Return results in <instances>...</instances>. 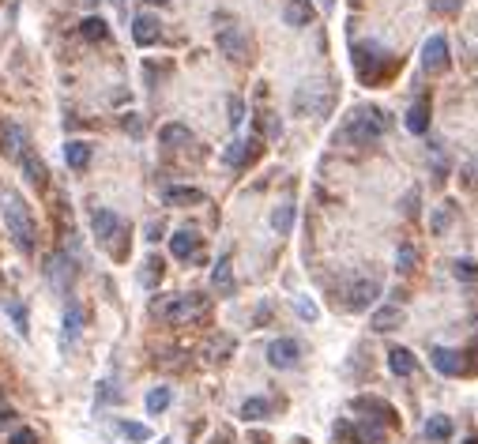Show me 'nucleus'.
I'll list each match as a JSON object with an SVG mask.
<instances>
[{"label": "nucleus", "mask_w": 478, "mask_h": 444, "mask_svg": "<svg viewBox=\"0 0 478 444\" xmlns=\"http://www.w3.org/2000/svg\"><path fill=\"white\" fill-rule=\"evenodd\" d=\"M0 219H4L8 234H12V241L23 248V256H34L38 248V226H34V215L27 211V203L15 196L12 189L0 192Z\"/></svg>", "instance_id": "f257e3e1"}, {"label": "nucleus", "mask_w": 478, "mask_h": 444, "mask_svg": "<svg viewBox=\"0 0 478 444\" xmlns=\"http://www.w3.org/2000/svg\"><path fill=\"white\" fill-rule=\"evenodd\" d=\"M388 128H392L388 110H380V106H362V110H354L346 117V125L335 132V144H373Z\"/></svg>", "instance_id": "f03ea898"}, {"label": "nucleus", "mask_w": 478, "mask_h": 444, "mask_svg": "<svg viewBox=\"0 0 478 444\" xmlns=\"http://www.w3.org/2000/svg\"><path fill=\"white\" fill-rule=\"evenodd\" d=\"M203 294H173V298H166V301H158L155 305V312L162 320H170V324H184V320H192V317H200L203 312Z\"/></svg>", "instance_id": "7ed1b4c3"}, {"label": "nucleus", "mask_w": 478, "mask_h": 444, "mask_svg": "<svg viewBox=\"0 0 478 444\" xmlns=\"http://www.w3.org/2000/svg\"><path fill=\"white\" fill-rule=\"evenodd\" d=\"M332 87H324V83H301L298 91H294V113L301 117H309V113H328V106H332Z\"/></svg>", "instance_id": "20e7f679"}, {"label": "nucleus", "mask_w": 478, "mask_h": 444, "mask_svg": "<svg viewBox=\"0 0 478 444\" xmlns=\"http://www.w3.org/2000/svg\"><path fill=\"white\" fill-rule=\"evenodd\" d=\"M298 362H301V343L298 339L282 335V339L268 343V365H271V369H294Z\"/></svg>", "instance_id": "39448f33"}, {"label": "nucleus", "mask_w": 478, "mask_h": 444, "mask_svg": "<svg viewBox=\"0 0 478 444\" xmlns=\"http://www.w3.org/2000/svg\"><path fill=\"white\" fill-rule=\"evenodd\" d=\"M384 61V49L377 46V42H362V46H354V68L362 80H377V64Z\"/></svg>", "instance_id": "423d86ee"}, {"label": "nucleus", "mask_w": 478, "mask_h": 444, "mask_svg": "<svg viewBox=\"0 0 478 444\" xmlns=\"http://www.w3.org/2000/svg\"><path fill=\"white\" fill-rule=\"evenodd\" d=\"M91 230L99 237V245H113V237L121 234V219L110 208H94L91 211Z\"/></svg>", "instance_id": "0eeeda50"}, {"label": "nucleus", "mask_w": 478, "mask_h": 444, "mask_svg": "<svg viewBox=\"0 0 478 444\" xmlns=\"http://www.w3.org/2000/svg\"><path fill=\"white\" fill-rule=\"evenodd\" d=\"M422 68H426L429 75L448 72V42H444V38H429L426 46H422Z\"/></svg>", "instance_id": "6e6552de"}, {"label": "nucleus", "mask_w": 478, "mask_h": 444, "mask_svg": "<svg viewBox=\"0 0 478 444\" xmlns=\"http://www.w3.org/2000/svg\"><path fill=\"white\" fill-rule=\"evenodd\" d=\"M377 298H380V283H377V279H358V283L351 286V298H346V309L362 312V309L373 305Z\"/></svg>", "instance_id": "1a4fd4ad"}, {"label": "nucleus", "mask_w": 478, "mask_h": 444, "mask_svg": "<svg viewBox=\"0 0 478 444\" xmlns=\"http://www.w3.org/2000/svg\"><path fill=\"white\" fill-rule=\"evenodd\" d=\"M429 362H433V369H437V373H444V376H463V373H467V365H463V354L448 350V346H433Z\"/></svg>", "instance_id": "9d476101"}, {"label": "nucleus", "mask_w": 478, "mask_h": 444, "mask_svg": "<svg viewBox=\"0 0 478 444\" xmlns=\"http://www.w3.org/2000/svg\"><path fill=\"white\" fill-rule=\"evenodd\" d=\"M83 331V305H75V301H68L64 305V317H61V343H64V350L75 343V335Z\"/></svg>", "instance_id": "9b49d317"}, {"label": "nucleus", "mask_w": 478, "mask_h": 444, "mask_svg": "<svg viewBox=\"0 0 478 444\" xmlns=\"http://www.w3.org/2000/svg\"><path fill=\"white\" fill-rule=\"evenodd\" d=\"M158 34H162V27H158L155 15L139 12V15L132 19V38H136V46H155Z\"/></svg>", "instance_id": "f8f14e48"}, {"label": "nucleus", "mask_w": 478, "mask_h": 444, "mask_svg": "<svg viewBox=\"0 0 478 444\" xmlns=\"http://www.w3.org/2000/svg\"><path fill=\"white\" fill-rule=\"evenodd\" d=\"M354 410H373V418H380L384 426H396V410H392V403H384V399H377V395H358L354 403H351Z\"/></svg>", "instance_id": "ddd939ff"}, {"label": "nucleus", "mask_w": 478, "mask_h": 444, "mask_svg": "<svg viewBox=\"0 0 478 444\" xmlns=\"http://www.w3.org/2000/svg\"><path fill=\"white\" fill-rule=\"evenodd\" d=\"M219 49H222L230 61H241L245 53H249V42H245V34H241L237 27H226V30H219Z\"/></svg>", "instance_id": "4468645a"}, {"label": "nucleus", "mask_w": 478, "mask_h": 444, "mask_svg": "<svg viewBox=\"0 0 478 444\" xmlns=\"http://www.w3.org/2000/svg\"><path fill=\"white\" fill-rule=\"evenodd\" d=\"M0 139H4V144H0V147H4V155H12V158H19L27 151V132L19 125H12V121L0 125Z\"/></svg>", "instance_id": "2eb2a0df"}, {"label": "nucleus", "mask_w": 478, "mask_h": 444, "mask_svg": "<svg viewBox=\"0 0 478 444\" xmlns=\"http://www.w3.org/2000/svg\"><path fill=\"white\" fill-rule=\"evenodd\" d=\"M211 286H215V294H222V298L234 294V264H230V256H219V264H215V272H211Z\"/></svg>", "instance_id": "dca6fc26"}, {"label": "nucleus", "mask_w": 478, "mask_h": 444, "mask_svg": "<svg viewBox=\"0 0 478 444\" xmlns=\"http://www.w3.org/2000/svg\"><path fill=\"white\" fill-rule=\"evenodd\" d=\"M282 19L290 27H309L313 23V4L309 0H282Z\"/></svg>", "instance_id": "f3484780"}, {"label": "nucleus", "mask_w": 478, "mask_h": 444, "mask_svg": "<svg viewBox=\"0 0 478 444\" xmlns=\"http://www.w3.org/2000/svg\"><path fill=\"white\" fill-rule=\"evenodd\" d=\"M388 369H392L396 376H415L418 362H415V354H410L407 346H392V350H388Z\"/></svg>", "instance_id": "a211bd4d"}, {"label": "nucleus", "mask_w": 478, "mask_h": 444, "mask_svg": "<svg viewBox=\"0 0 478 444\" xmlns=\"http://www.w3.org/2000/svg\"><path fill=\"white\" fill-rule=\"evenodd\" d=\"M196 248H200V234L196 230H177V234L170 237V253L177 256V260H189Z\"/></svg>", "instance_id": "6ab92c4d"}, {"label": "nucleus", "mask_w": 478, "mask_h": 444, "mask_svg": "<svg viewBox=\"0 0 478 444\" xmlns=\"http://www.w3.org/2000/svg\"><path fill=\"white\" fill-rule=\"evenodd\" d=\"M19 166H23V173H27V181L34 189H46V166H42V158L34 155V151H23V155H19Z\"/></svg>", "instance_id": "aec40b11"}, {"label": "nucleus", "mask_w": 478, "mask_h": 444, "mask_svg": "<svg viewBox=\"0 0 478 444\" xmlns=\"http://www.w3.org/2000/svg\"><path fill=\"white\" fill-rule=\"evenodd\" d=\"M72 275H75V264H72V260L64 256V253H57V256L49 260V283H57V290L68 286Z\"/></svg>", "instance_id": "412c9836"}, {"label": "nucleus", "mask_w": 478, "mask_h": 444, "mask_svg": "<svg viewBox=\"0 0 478 444\" xmlns=\"http://www.w3.org/2000/svg\"><path fill=\"white\" fill-rule=\"evenodd\" d=\"M91 155H94V147L83 144V139H68V144H64V162H68L72 170H83L87 162H91Z\"/></svg>", "instance_id": "4be33fe9"}, {"label": "nucleus", "mask_w": 478, "mask_h": 444, "mask_svg": "<svg viewBox=\"0 0 478 444\" xmlns=\"http://www.w3.org/2000/svg\"><path fill=\"white\" fill-rule=\"evenodd\" d=\"M369 324H373L377 331H392V328L403 324V309H399V305H384V309H377L373 317H369Z\"/></svg>", "instance_id": "5701e85b"}, {"label": "nucleus", "mask_w": 478, "mask_h": 444, "mask_svg": "<svg viewBox=\"0 0 478 444\" xmlns=\"http://www.w3.org/2000/svg\"><path fill=\"white\" fill-rule=\"evenodd\" d=\"M407 128H410V132H415V136L429 132V102H426V99H422V102H415V106H410V110H407Z\"/></svg>", "instance_id": "b1692460"}, {"label": "nucleus", "mask_w": 478, "mask_h": 444, "mask_svg": "<svg viewBox=\"0 0 478 444\" xmlns=\"http://www.w3.org/2000/svg\"><path fill=\"white\" fill-rule=\"evenodd\" d=\"M166 203L192 208V203H203V192L200 189H189V185H173V189H166Z\"/></svg>", "instance_id": "393cba45"}, {"label": "nucleus", "mask_w": 478, "mask_h": 444, "mask_svg": "<svg viewBox=\"0 0 478 444\" xmlns=\"http://www.w3.org/2000/svg\"><path fill=\"white\" fill-rule=\"evenodd\" d=\"M117 429H121V437L132 440V444H147L151 437H155V433H151V426H144V421H128V418L117 421Z\"/></svg>", "instance_id": "a878e982"}, {"label": "nucleus", "mask_w": 478, "mask_h": 444, "mask_svg": "<svg viewBox=\"0 0 478 444\" xmlns=\"http://www.w3.org/2000/svg\"><path fill=\"white\" fill-rule=\"evenodd\" d=\"M253 155H256V151L249 147V139H234V144L222 151V162H226V166H245Z\"/></svg>", "instance_id": "bb28decb"}, {"label": "nucleus", "mask_w": 478, "mask_h": 444, "mask_svg": "<svg viewBox=\"0 0 478 444\" xmlns=\"http://www.w3.org/2000/svg\"><path fill=\"white\" fill-rule=\"evenodd\" d=\"M80 34L87 42H106V38H110V27H106L102 15H87L83 23H80Z\"/></svg>", "instance_id": "cd10ccee"}, {"label": "nucleus", "mask_w": 478, "mask_h": 444, "mask_svg": "<svg viewBox=\"0 0 478 444\" xmlns=\"http://www.w3.org/2000/svg\"><path fill=\"white\" fill-rule=\"evenodd\" d=\"M173 403V392L166 384H158V388H151L147 392V399H144V407H147V414H162V410H166Z\"/></svg>", "instance_id": "c85d7f7f"}, {"label": "nucleus", "mask_w": 478, "mask_h": 444, "mask_svg": "<svg viewBox=\"0 0 478 444\" xmlns=\"http://www.w3.org/2000/svg\"><path fill=\"white\" fill-rule=\"evenodd\" d=\"M354 433H358V444H384L388 437H384V426H380V421H358L354 426Z\"/></svg>", "instance_id": "c756f323"}, {"label": "nucleus", "mask_w": 478, "mask_h": 444, "mask_svg": "<svg viewBox=\"0 0 478 444\" xmlns=\"http://www.w3.org/2000/svg\"><path fill=\"white\" fill-rule=\"evenodd\" d=\"M271 230H275V234H290V230H294V203H279V208L271 211Z\"/></svg>", "instance_id": "7c9ffc66"}, {"label": "nucleus", "mask_w": 478, "mask_h": 444, "mask_svg": "<svg viewBox=\"0 0 478 444\" xmlns=\"http://www.w3.org/2000/svg\"><path fill=\"white\" fill-rule=\"evenodd\" d=\"M241 418L245 421H264V418H271V403H268V399H260V395L245 399V403H241Z\"/></svg>", "instance_id": "2f4dec72"}, {"label": "nucleus", "mask_w": 478, "mask_h": 444, "mask_svg": "<svg viewBox=\"0 0 478 444\" xmlns=\"http://www.w3.org/2000/svg\"><path fill=\"white\" fill-rule=\"evenodd\" d=\"M426 440H448L452 437V418H444V414H433L429 421H426Z\"/></svg>", "instance_id": "473e14b6"}, {"label": "nucleus", "mask_w": 478, "mask_h": 444, "mask_svg": "<svg viewBox=\"0 0 478 444\" xmlns=\"http://www.w3.org/2000/svg\"><path fill=\"white\" fill-rule=\"evenodd\" d=\"M158 139H162L166 147H181V144H192V132H189L184 125H162Z\"/></svg>", "instance_id": "72a5a7b5"}, {"label": "nucleus", "mask_w": 478, "mask_h": 444, "mask_svg": "<svg viewBox=\"0 0 478 444\" xmlns=\"http://www.w3.org/2000/svg\"><path fill=\"white\" fill-rule=\"evenodd\" d=\"M452 215H455V203H441V208L433 211V219H429V230L444 234V230H448V222H452Z\"/></svg>", "instance_id": "f704fd0d"}, {"label": "nucleus", "mask_w": 478, "mask_h": 444, "mask_svg": "<svg viewBox=\"0 0 478 444\" xmlns=\"http://www.w3.org/2000/svg\"><path fill=\"white\" fill-rule=\"evenodd\" d=\"M144 264H147V272H139V283H144V286H155L158 279H162V260H158V256H147Z\"/></svg>", "instance_id": "c9c22d12"}, {"label": "nucleus", "mask_w": 478, "mask_h": 444, "mask_svg": "<svg viewBox=\"0 0 478 444\" xmlns=\"http://www.w3.org/2000/svg\"><path fill=\"white\" fill-rule=\"evenodd\" d=\"M415 260H418V248L415 245H399V253H396L399 272H410V267H415Z\"/></svg>", "instance_id": "e433bc0d"}, {"label": "nucleus", "mask_w": 478, "mask_h": 444, "mask_svg": "<svg viewBox=\"0 0 478 444\" xmlns=\"http://www.w3.org/2000/svg\"><path fill=\"white\" fill-rule=\"evenodd\" d=\"M455 279H463V283H478V264H474V260H455Z\"/></svg>", "instance_id": "4c0bfd02"}, {"label": "nucleus", "mask_w": 478, "mask_h": 444, "mask_svg": "<svg viewBox=\"0 0 478 444\" xmlns=\"http://www.w3.org/2000/svg\"><path fill=\"white\" fill-rule=\"evenodd\" d=\"M335 444H358V433L351 421H335Z\"/></svg>", "instance_id": "58836bf2"}, {"label": "nucleus", "mask_w": 478, "mask_h": 444, "mask_svg": "<svg viewBox=\"0 0 478 444\" xmlns=\"http://www.w3.org/2000/svg\"><path fill=\"white\" fill-rule=\"evenodd\" d=\"M8 444H38V433L30 429V426H19V429H12V437H8Z\"/></svg>", "instance_id": "ea45409f"}, {"label": "nucleus", "mask_w": 478, "mask_h": 444, "mask_svg": "<svg viewBox=\"0 0 478 444\" xmlns=\"http://www.w3.org/2000/svg\"><path fill=\"white\" fill-rule=\"evenodd\" d=\"M226 106H230V125L237 128V125L245 121V102L237 99V94H230V102H226Z\"/></svg>", "instance_id": "a19ab883"}, {"label": "nucleus", "mask_w": 478, "mask_h": 444, "mask_svg": "<svg viewBox=\"0 0 478 444\" xmlns=\"http://www.w3.org/2000/svg\"><path fill=\"white\" fill-rule=\"evenodd\" d=\"M294 309H298V317H301V320H317V317H320L317 305H313L309 298H298V301H294Z\"/></svg>", "instance_id": "79ce46f5"}, {"label": "nucleus", "mask_w": 478, "mask_h": 444, "mask_svg": "<svg viewBox=\"0 0 478 444\" xmlns=\"http://www.w3.org/2000/svg\"><path fill=\"white\" fill-rule=\"evenodd\" d=\"M8 312H12V320H15V331L27 335V331H30V328H27V309H19L15 301H8Z\"/></svg>", "instance_id": "37998d69"}, {"label": "nucleus", "mask_w": 478, "mask_h": 444, "mask_svg": "<svg viewBox=\"0 0 478 444\" xmlns=\"http://www.w3.org/2000/svg\"><path fill=\"white\" fill-rule=\"evenodd\" d=\"M463 8V0H433V12H441V15H455Z\"/></svg>", "instance_id": "c03bdc74"}, {"label": "nucleus", "mask_w": 478, "mask_h": 444, "mask_svg": "<svg viewBox=\"0 0 478 444\" xmlns=\"http://www.w3.org/2000/svg\"><path fill=\"white\" fill-rule=\"evenodd\" d=\"M463 181H467V185H471V189L478 192V158H474V162H471V166H467V170H463Z\"/></svg>", "instance_id": "a18cd8bd"}, {"label": "nucleus", "mask_w": 478, "mask_h": 444, "mask_svg": "<svg viewBox=\"0 0 478 444\" xmlns=\"http://www.w3.org/2000/svg\"><path fill=\"white\" fill-rule=\"evenodd\" d=\"M407 215H418V192L410 189V196H407Z\"/></svg>", "instance_id": "49530a36"}, {"label": "nucleus", "mask_w": 478, "mask_h": 444, "mask_svg": "<svg viewBox=\"0 0 478 444\" xmlns=\"http://www.w3.org/2000/svg\"><path fill=\"white\" fill-rule=\"evenodd\" d=\"M125 128H128V132H132V136H139V132H144V128H139V121H136V117H125Z\"/></svg>", "instance_id": "de8ad7c7"}, {"label": "nucleus", "mask_w": 478, "mask_h": 444, "mask_svg": "<svg viewBox=\"0 0 478 444\" xmlns=\"http://www.w3.org/2000/svg\"><path fill=\"white\" fill-rule=\"evenodd\" d=\"M147 4H158L162 8V4H170V0H147Z\"/></svg>", "instance_id": "09e8293b"}, {"label": "nucleus", "mask_w": 478, "mask_h": 444, "mask_svg": "<svg viewBox=\"0 0 478 444\" xmlns=\"http://www.w3.org/2000/svg\"><path fill=\"white\" fill-rule=\"evenodd\" d=\"M158 444H170V440H158Z\"/></svg>", "instance_id": "8fccbe9b"}, {"label": "nucleus", "mask_w": 478, "mask_h": 444, "mask_svg": "<svg viewBox=\"0 0 478 444\" xmlns=\"http://www.w3.org/2000/svg\"><path fill=\"white\" fill-rule=\"evenodd\" d=\"M467 444H474V440H467Z\"/></svg>", "instance_id": "3c124183"}]
</instances>
